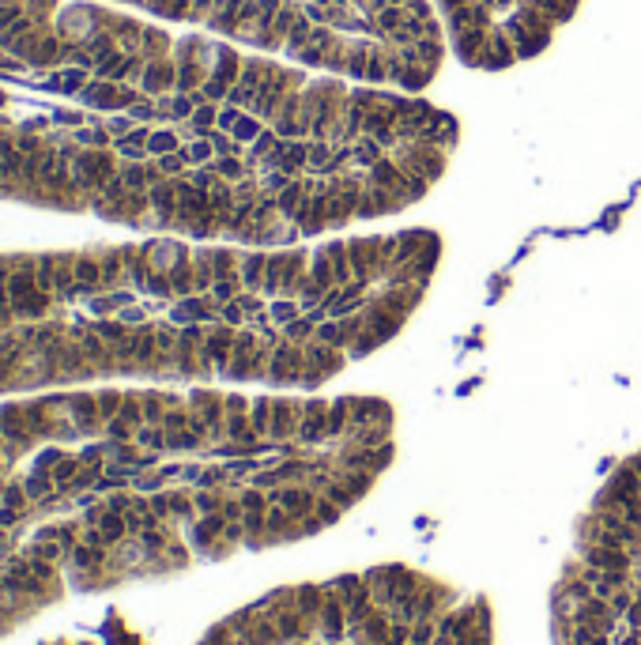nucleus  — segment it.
<instances>
[{"label": "nucleus", "instance_id": "f257e3e1", "mask_svg": "<svg viewBox=\"0 0 641 645\" xmlns=\"http://www.w3.org/2000/svg\"><path fill=\"white\" fill-rule=\"evenodd\" d=\"M427 227L298 246L147 242L0 253V392L75 381L317 389L411 321Z\"/></svg>", "mask_w": 641, "mask_h": 645}, {"label": "nucleus", "instance_id": "f03ea898", "mask_svg": "<svg viewBox=\"0 0 641 645\" xmlns=\"http://www.w3.org/2000/svg\"><path fill=\"white\" fill-rule=\"evenodd\" d=\"M166 19L212 27L249 49L358 83L422 91L445 64L430 0H140Z\"/></svg>", "mask_w": 641, "mask_h": 645}, {"label": "nucleus", "instance_id": "7ed1b4c3", "mask_svg": "<svg viewBox=\"0 0 641 645\" xmlns=\"http://www.w3.org/2000/svg\"><path fill=\"white\" fill-rule=\"evenodd\" d=\"M445 42L468 68L502 72L532 61L573 19L581 0H430Z\"/></svg>", "mask_w": 641, "mask_h": 645}]
</instances>
